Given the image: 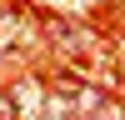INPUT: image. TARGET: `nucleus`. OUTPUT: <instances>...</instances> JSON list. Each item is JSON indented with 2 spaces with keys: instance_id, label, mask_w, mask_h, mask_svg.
<instances>
[{
  "instance_id": "nucleus-1",
  "label": "nucleus",
  "mask_w": 125,
  "mask_h": 120,
  "mask_svg": "<svg viewBox=\"0 0 125 120\" xmlns=\"http://www.w3.org/2000/svg\"><path fill=\"white\" fill-rule=\"evenodd\" d=\"M15 100H20V120H45V95H40V85H35V80H30V85H20L15 90Z\"/></svg>"
},
{
  "instance_id": "nucleus-2",
  "label": "nucleus",
  "mask_w": 125,
  "mask_h": 120,
  "mask_svg": "<svg viewBox=\"0 0 125 120\" xmlns=\"http://www.w3.org/2000/svg\"><path fill=\"white\" fill-rule=\"evenodd\" d=\"M0 115H5V100H0Z\"/></svg>"
}]
</instances>
